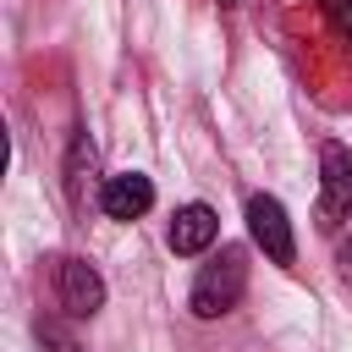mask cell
<instances>
[{
    "mask_svg": "<svg viewBox=\"0 0 352 352\" xmlns=\"http://www.w3.org/2000/svg\"><path fill=\"white\" fill-rule=\"evenodd\" d=\"M242 286H248V258L242 248H220V258H209L192 280V314L198 319H220L242 302Z\"/></svg>",
    "mask_w": 352,
    "mask_h": 352,
    "instance_id": "6da1fadb",
    "label": "cell"
},
{
    "mask_svg": "<svg viewBox=\"0 0 352 352\" xmlns=\"http://www.w3.org/2000/svg\"><path fill=\"white\" fill-rule=\"evenodd\" d=\"M336 258H341V270H352V242H341V253H336Z\"/></svg>",
    "mask_w": 352,
    "mask_h": 352,
    "instance_id": "30bf717a",
    "label": "cell"
},
{
    "mask_svg": "<svg viewBox=\"0 0 352 352\" xmlns=\"http://www.w3.org/2000/svg\"><path fill=\"white\" fill-rule=\"evenodd\" d=\"M319 226H336L341 214H352V154L341 143H324L319 148Z\"/></svg>",
    "mask_w": 352,
    "mask_h": 352,
    "instance_id": "3957f363",
    "label": "cell"
},
{
    "mask_svg": "<svg viewBox=\"0 0 352 352\" xmlns=\"http://www.w3.org/2000/svg\"><path fill=\"white\" fill-rule=\"evenodd\" d=\"M319 6H324V16L336 22V33L352 44V0H319Z\"/></svg>",
    "mask_w": 352,
    "mask_h": 352,
    "instance_id": "9c48e42d",
    "label": "cell"
},
{
    "mask_svg": "<svg viewBox=\"0 0 352 352\" xmlns=\"http://www.w3.org/2000/svg\"><path fill=\"white\" fill-rule=\"evenodd\" d=\"M88 176H94V143L77 138V143H72V165H66V192H72V204L88 198Z\"/></svg>",
    "mask_w": 352,
    "mask_h": 352,
    "instance_id": "52a82bcc",
    "label": "cell"
},
{
    "mask_svg": "<svg viewBox=\"0 0 352 352\" xmlns=\"http://www.w3.org/2000/svg\"><path fill=\"white\" fill-rule=\"evenodd\" d=\"M214 236H220V220H214L209 204H187V209H176V220H170V248H176V253H204Z\"/></svg>",
    "mask_w": 352,
    "mask_h": 352,
    "instance_id": "8992f818",
    "label": "cell"
},
{
    "mask_svg": "<svg viewBox=\"0 0 352 352\" xmlns=\"http://www.w3.org/2000/svg\"><path fill=\"white\" fill-rule=\"evenodd\" d=\"M99 302H104L99 270L88 258H60V308L77 314V319H88V314H99Z\"/></svg>",
    "mask_w": 352,
    "mask_h": 352,
    "instance_id": "277c9868",
    "label": "cell"
},
{
    "mask_svg": "<svg viewBox=\"0 0 352 352\" xmlns=\"http://www.w3.org/2000/svg\"><path fill=\"white\" fill-rule=\"evenodd\" d=\"M38 346H44V352H77V341H72L55 319H38Z\"/></svg>",
    "mask_w": 352,
    "mask_h": 352,
    "instance_id": "ba28073f",
    "label": "cell"
},
{
    "mask_svg": "<svg viewBox=\"0 0 352 352\" xmlns=\"http://www.w3.org/2000/svg\"><path fill=\"white\" fill-rule=\"evenodd\" d=\"M99 204H104L110 220H138V214H148V204H154V182L138 176V170H121V176L104 182Z\"/></svg>",
    "mask_w": 352,
    "mask_h": 352,
    "instance_id": "5b68a950",
    "label": "cell"
},
{
    "mask_svg": "<svg viewBox=\"0 0 352 352\" xmlns=\"http://www.w3.org/2000/svg\"><path fill=\"white\" fill-rule=\"evenodd\" d=\"M248 231H253V242H258V248H264L275 264H286V270H292V258H297V242H292V220H286L280 198H270V192L248 198Z\"/></svg>",
    "mask_w": 352,
    "mask_h": 352,
    "instance_id": "7a4b0ae2",
    "label": "cell"
}]
</instances>
